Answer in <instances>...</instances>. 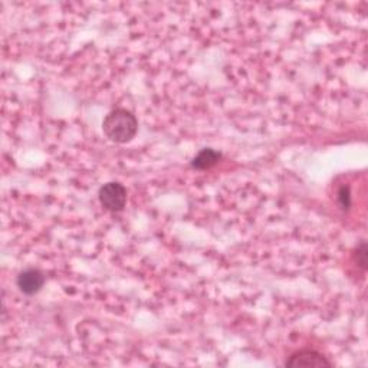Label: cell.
<instances>
[{"label":"cell","mask_w":368,"mask_h":368,"mask_svg":"<svg viewBox=\"0 0 368 368\" xmlns=\"http://www.w3.org/2000/svg\"><path fill=\"white\" fill-rule=\"evenodd\" d=\"M222 160V154L213 148H203L198 152V156L191 160V168L195 170H209L216 166Z\"/></svg>","instance_id":"obj_5"},{"label":"cell","mask_w":368,"mask_h":368,"mask_svg":"<svg viewBox=\"0 0 368 368\" xmlns=\"http://www.w3.org/2000/svg\"><path fill=\"white\" fill-rule=\"evenodd\" d=\"M98 199L105 210L123 211L127 204V189L119 182L105 183L98 191Z\"/></svg>","instance_id":"obj_2"},{"label":"cell","mask_w":368,"mask_h":368,"mask_svg":"<svg viewBox=\"0 0 368 368\" xmlns=\"http://www.w3.org/2000/svg\"><path fill=\"white\" fill-rule=\"evenodd\" d=\"M356 262L362 270L367 269V243L362 240L356 250Z\"/></svg>","instance_id":"obj_7"},{"label":"cell","mask_w":368,"mask_h":368,"mask_svg":"<svg viewBox=\"0 0 368 368\" xmlns=\"http://www.w3.org/2000/svg\"><path fill=\"white\" fill-rule=\"evenodd\" d=\"M338 203L342 210H348L351 206V191L348 186H342L338 190Z\"/></svg>","instance_id":"obj_6"},{"label":"cell","mask_w":368,"mask_h":368,"mask_svg":"<svg viewBox=\"0 0 368 368\" xmlns=\"http://www.w3.org/2000/svg\"><path fill=\"white\" fill-rule=\"evenodd\" d=\"M45 283V275L40 269H25L16 278V285L25 295H35L40 292Z\"/></svg>","instance_id":"obj_4"},{"label":"cell","mask_w":368,"mask_h":368,"mask_svg":"<svg viewBox=\"0 0 368 368\" xmlns=\"http://www.w3.org/2000/svg\"><path fill=\"white\" fill-rule=\"evenodd\" d=\"M286 367L290 368H319V367H331L333 362L321 353L314 350H301L290 356L286 362Z\"/></svg>","instance_id":"obj_3"},{"label":"cell","mask_w":368,"mask_h":368,"mask_svg":"<svg viewBox=\"0 0 368 368\" xmlns=\"http://www.w3.org/2000/svg\"><path fill=\"white\" fill-rule=\"evenodd\" d=\"M103 130L107 139L112 143H130L139 130V121L135 115L125 108H115L107 114L103 121Z\"/></svg>","instance_id":"obj_1"}]
</instances>
